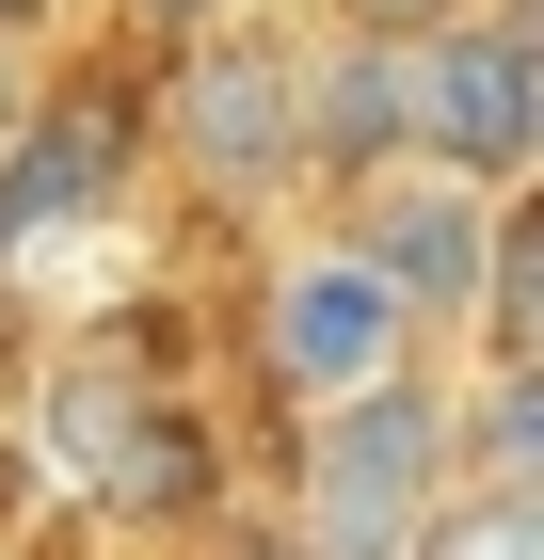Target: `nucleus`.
<instances>
[{
  "label": "nucleus",
  "instance_id": "nucleus-1",
  "mask_svg": "<svg viewBox=\"0 0 544 560\" xmlns=\"http://www.w3.org/2000/svg\"><path fill=\"white\" fill-rule=\"evenodd\" d=\"M449 385L432 352L369 369L352 400H304V465H289V545L304 560H417V513L449 497Z\"/></svg>",
  "mask_w": 544,
  "mask_h": 560
},
{
  "label": "nucleus",
  "instance_id": "nucleus-2",
  "mask_svg": "<svg viewBox=\"0 0 544 560\" xmlns=\"http://www.w3.org/2000/svg\"><path fill=\"white\" fill-rule=\"evenodd\" d=\"M144 129H161V161L193 176L209 209H289L304 192V33H273L256 0L209 16V33H176Z\"/></svg>",
  "mask_w": 544,
  "mask_h": 560
},
{
  "label": "nucleus",
  "instance_id": "nucleus-3",
  "mask_svg": "<svg viewBox=\"0 0 544 560\" xmlns=\"http://www.w3.org/2000/svg\"><path fill=\"white\" fill-rule=\"evenodd\" d=\"M417 161L464 176V192H529V161H544V48H529L512 0L417 33Z\"/></svg>",
  "mask_w": 544,
  "mask_h": 560
},
{
  "label": "nucleus",
  "instance_id": "nucleus-4",
  "mask_svg": "<svg viewBox=\"0 0 544 560\" xmlns=\"http://www.w3.org/2000/svg\"><path fill=\"white\" fill-rule=\"evenodd\" d=\"M497 224H512V192H464V176H432V161H401V176H369V192H336V241H352V272H369L417 337H449L464 304H481V272H497Z\"/></svg>",
  "mask_w": 544,
  "mask_h": 560
},
{
  "label": "nucleus",
  "instance_id": "nucleus-5",
  "mask_svg": "<svg viewBox=\"0 0 544 560\" xmlns=\"http://www.w3.org/2000/svg\"><path fill=\"white\" fill-rule=\"evenodd\" d=\"M401 352H432V337L369 289V272H352V241H336V224H321V241H289V257L256 272V369H273L289 400H352L369 369H401Z\"/></svg>",
  "mask_w": 544,
  "mask_h": 560
},
{
  "label": "nucleus",
  "instance_id": "nucleus-6",
  "mask_svg": "<svg viewBox=\"0 0 544 560\" xmlns=\"http://www.w3.org/2000/svg\"><path fill=\"white\" fill-rule=\"evenodd\" d=\"M48 448L96 480V513H193L209 497V432L161 385H128V369H65L48 385Z\"/></svg>",
  "mask_w": 544,
  "mask_h": 560
},
{
  "label": "nucleus",
  "instance_id": "nucleus-7",
  "mask_svg": "<svg viewBox=\"0 0 544 560\" xmlns=\"http://www.w3.org/2000/svg\"><path fill=\"white\" fill-rule=\"evenodd\" d=\"M417 161V33H304V192H369Z\"/></svg>",
  "mask_w": 544,
  "mask_h": 560
},
{
  "label": "nucleus",
  "instance_id": "nucleus-8",
  "mask_svg": "<svg viewBox=\"0 0 544 560\" xmlns=\"http://www.w3.org/2000/svg\"><path fill=\"white\" fill-rule=\"evenodd\" d=\"M128 129H144V113H128L113 81L16 113V129H0V257H16V241H48V224H81L96 192L128 176Z\"/></svg>",
  "mask_w": 544,
  "mask_h": 560
},
{
  "label": "nucleus",
  "instance_id": "nucleus-9",
  "mask_svg": "<svg viewBox=\"0 0 544 560\" xmlns=\"http://www.w3.org/2000/svg\"><path fill=\"white\" fill-rule=\"evenodd\" d=\"M464 480H544V369H481V400H449Z\"/></svg>",
  "mask_w": 544,
  "mask_h": 560
},
{
  "label": "nucleus",
  "instance_id": "nucleus-10",
  "mask_svg": "<svg viewBox=\"0 0 544 560\" xmlns=\"http://www.w3.org/2000/svg\"><path fill=\"white\" fill-rule=\"evenodd\" d=\"M417 560H544V480H449L417 513Z\"/></svg>",
  "mask_w": 544,
  "mask_h": 560
},
{
  "label": "nucleus",
  "instance_id": "nucleus-11",
  "mask_svg": "<svg viewBox=\"0 0 544 560\" xmlns=\"http://www.w3.org/2000/svg\"><path fill=\"white\" fill-rule=\"evenodd\" d=\"M336 33H449V16H481V0H321Z\"/></svg>",
  "mask_w": 544,
  "mask_h": 560
},
{
  "label": "nucleus",
  "instance_id": "nucleus-12",
  "mask_svg": "<svg viewBox=\"0 0 544 560\" xmlns=\"http://www.w3.org/2000/svg\"><path fill=\"white\" fill-rule=\"evenodd\" d=\"M144 33H209V16H241V0H128Z\"/></svg>",
  "mask_w": 544,
  "mask_h": 560
},
{
  "label": "nucleus",
  "instance_id": "nucleus-13",
  "mask_svg": "<svg viewBox=\"0 0 544 560\" xmlns=\"http://www.w3.org/2000/svg\"><path fill=\"white\" fill-rule=\"evenodd\" d=\"M16 113H33V81H16V33H0V129H16Z\"/></svg>",
  "mask_w": 544,
  "mask_h": 560
},
{
  "label": "nucleus",
  "instance_id": "nucleus-14",
  "mask_svg": "<svg viewBox=\"0 0 544 560\" xmlns=\"http://www.w3.org/2000/svg\"><path fill=\"white\" fill-rule=\"evenodd\" d=\"M0 33H48V0H0Z\"/></svg>",
  "mask_w": 544,
  "mask_h": 560
}]
</instances>
